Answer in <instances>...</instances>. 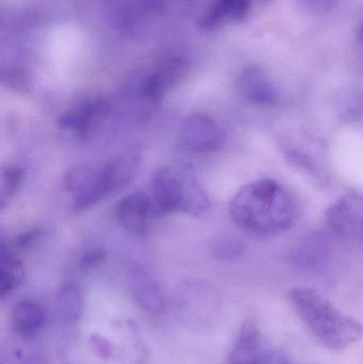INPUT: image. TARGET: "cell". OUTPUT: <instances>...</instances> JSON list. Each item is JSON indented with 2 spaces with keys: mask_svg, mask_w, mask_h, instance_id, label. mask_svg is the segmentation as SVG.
Wrapping results in <instances>:
<instances>
[{
  "mask_svg": "<svg viewBox=\"0 0 363 364\" xmlns=\"http://www.w3.org/2000/svg\"><path fill=\"white\" fill-rule=\"evenodd\" d=\"M229 213L237 226L256 237L289 231L298 218L296 197L281 182L260 178L249 182L232 197Z\"/></svg>",
  "mask_w": 363,
  "mask_h": 364,
  "instance_id": "cell-1",
  "label": "cell"
},
{
  "mask_svg": "<svg viewBox=\"0 0 363 364\" xmlns=\"http://www.w3.org/2000/svg\"><path fill=\"white\" fill-rule=\"evenodd\" d=\"M288 299L300 322L326 350L340 352L363 340V323L310 288H293Z\"/></svg>",
  "mask_w": 363,
  "mask_h": 364,
  "instance_id": "cell-2",
  "label": "cell"
},
{
  "mask_svg": "<svg viewBox=\"0 0 363 364\" xmlns=\"http://www.w3.org/2000/svg\"><path fill=\"white\" fill-rule=\"evenodd\" d=\"M155 214L180 211L200 218L210 210V198L190 166L160 168L151 179Z\"/></svg>",
  "mask_w": 363,
  "mask_h": 364,
  "instance_id": "cell-3",
  "label": "cell"
},
{
  "mask_svg": "<svg viewBox=\"0 0 363 364\" xmlns=\"http://www.w3.org/2000/svg\"><path fill=\"white\" fill-rule=\"evenodd\" d=\"M225 142V130L215 119L204 113L190 114L183 119L179 129V146L189 153H215Z\"/></svg>",
  "mask_w": 363,
  "mask_h": 364,
  "instance_id": "cell-4",
  "label": "cell"
},
{
  "mask_svg": "<svg viewBox=\"0 0 363 364\" xmlns=\"http://www.w3.org/2000/svg\"><path fill=\"white\" fill-rule=\"evenodd\" d=\"M63 188L72 194L75 210H85L111 194L104 166H75L63 179Z\"/></svg>",
  "mask_w": 363,
  "mask_h": 364,
  "instance_id": "cell-5",
  "label": "cell"
},
{
  "mask_svg": "<svg viewBox=\"0 0 363 364\" xmlns=\"http://www.w3.org/2000/svg\"><path fill=\"white\" fill-rule=\"evenodd\" d=\"M112 105L104 97H94L64 111L58 117L60 129L72 132L78 138L91 136L111 115Z\"/></svg>",
  "mask_w": 363,
  "mask_h": 364,
  "instance_id": "cell-6",
  "label": "cell"
},
{
  "mask_svg": "<svg viewBox=\"0 0 363 364\" xmlns=\"http://www.w3.org/2000/svg\"><path fill=\"white\" fill-rule=\"evenodd\" d=\"M325 220L339 237L363 241V194L349 193L337 199L326 210Z\"/></svg>",
  "mask_w": 363,
  "mask_h": 364,
  "instance_id": "cell-7",
  "label": "cell"
},
{
  "mask_svg": "<svg viewBox=\"0 0 363 364\" xmlns=\"http://www.w3.org/2000/svg\"><path fill=\"white\" fill-rule=\"evenodd\" d=\"M237 89L247 104L258 108H274L281 100L275 83L257 65L246 66L241 70L237 79Z\"/></svg>",
  "mask_w": 363,
  "mask_h": 364,
  "instance_id": "cell-8",
  "label": "cell"
},
{
  "mask_svg": "<svg viewBox=\"0 0 363 364\" xmlns=\"http://www.w3.org/2000/svg\"><path fill=\"white\" fill-rule=\"evenodd\" d=\"M155 214L153 200L151 197L143 193H134L124 197L117 205V222L121 227L134 233H146L151 216Z\"/></svg>",
  "mask_w": 363,
  "mask_h": 364,
  "instance_id": "cell-9",
  "label": "cell"
},
{
  "mask_svg": "<svg viewBox=\"0 0 363 364\" xmlns=\"http://www.w3.org/2000/svg\"><path fill=\"white\" fill-rule=\"evenodd\" d=\"M129 284L136 303L149 314H160L166 308V299L161 289L153 277L140 267L129 272Z\"/></svg>",
  "mask_w": 363,
  "mask_h": 364,
  "instance_id": "cell-10",
  "label": "cell"
},
{
  "mask_svg": "<svg viewBox=\"0 0 363 364\" xmlns=\"http://www.w3.org/2000/svg\"><path fill=\"white\" fill-rule=\"evenodd\" d=\"M262 352L259 327L249 318L241 326L225 364H257Z\"/></svg>",
  "mask_w": 363,
  "mask_h": 364,
  "instance_id": "cell-11",
  "label": "cell"
},
{
  "mask_svg": "<svg viewBox=\"0 0 363 364\" xmlns=\"http://www.w3.org/2000/svg\"><path fill=\"white\" fill-rule=\"evenodd\" d=\"M108 9L115 25L131 29L155 13L157 0H108Z\"/></svg>",
  "mask_w": 363,
  "mask_h": 364,
  "instance_id": "cell-12",
  "label": "cell"
},
{
  "mask_svg": "<svg viewBox=\"0 0 363 364\" xmlns=\"http://www.w3.org/2000/svg\"><path fill=\"white\" fill-rule=\"evenodd\" d=\"M251 0H217L202 19V28L212 31L232 23H241L249 16Z\"/></svg>",
  "mask_w": 363,
  "mask_h": 364,
  "instance_id": "cell-13",
  "label": "cell"
},
{
  "mask_svg": "<svg viewBox=\"0 0 363 364\" xmlns=\"http://www.w3.org/2000/svg\"><path fill=\"white\" fill-rule=\"evenodd\" d=\"M330 250V239L325 232H313L296 244L291 260L298 267L311 269L325 261Z\"/></svg>",
  "mask_w": 363,
  "mask_h": 364,
  "instance_id": "cell-14",
  "label": "cell"
},
{
  "mask_svg": "<svg viewBox=\"0 0 363 364\" xmlns=\"http://www.w3.org/2000/svg\"><path fill=\"white\" fill-rule=\"evenodd\" d=\"M12 323L15 331L21 337L33 338L44 327L45 314L38 303L25 299L15 305Z\"/></svg>",
  "mask_w": 363,
  "mask_h": 364,
  "instance_id": "cell-15",
  "label": "cell"
},
{
  "mask_svg": "<svg viewBox=\"0 0 363 364\" xmlns=\"http://www.w3.org/2000/svg\"><path fill=\"white\" fill-rule=\"evenodd\" d=\"M23 271L21 263L10 248L2 242L0 248V295L10 294L18 287L23 279Z\"/></svg>",
  "mask_w": 363,
  "mask_h": 364,
  "instance_id": "cell-16",
  "label": "cell"
},
{
  "mask_svg": "<svg viewBox=\"0 0 363 364\" xmlns=\"http://www.w3.org/2000/svg\"><path fill=\"white\" fill-rule=\"evenodd\" d=\"M58 311L66 322H76L82 314V299L80 291L75 284L62 287L58 295Z\"/></svg>",
  "mask_w": 363,
  "mask_h": 364,
  "instance_id": "cell-17",
  "label": "cell"
},
{
  "mask_svg": "<svg viewBox=\"0 0 363 364\" xmlns=\"http://www.w3.org/2000/svg\"><path fill=\"white\" fill-rule=\"evenodd\" d=\"M283 151L286 159L289 161L290 164L298 168L300 172L309 175L313 178H322L321 168L313 154L303 149L300 145L292 144V143L283 145Z\"/></svg>",
  "mask_w": 363,
  "mask_h": 364,
  "instance_id": "cell-18",
  "label": "cell"
},
{
  "mask_svg": "<svg viewBox=\"0 0 363 364\" xmlns=\"http://www.w3.org/2000/svg\"><path fill=\"white\" fill-rule=\"evenodd\" d=\"M23 179V171L17 166H8L1 173V205L12 198L21 188Z\"/></svg>",
  "mask_w": 363,
  "mask_h": 364,
  "instance_id": "cell-19",
  "label": "cell"
},
{
  "mask_svg": "<svg viewBox=\"0 0 363 364\" xmlns=\"http://www.w3.org/2000/svg\"><path fill=\"white\" fill-rule=\"evenodd\" d=\"M244 252V246L238 240H222L213 247V256L219 260L230 261L240 258Z\"/></svg>",
  "mask_w": 363,
  "mask_h": 364,
  "instance_id": "cell-20",
  "label": "cell"
},
{
  "mask_svg": "<svg viewBox=\"0 0 363 364\" xmlns=\"http://www.w3.org/2000/svg\"><path fill=\"white\" fill-rule=\"evenodd\" d=\"M342 0H300V6L313 14H323L330 12Z\"/></svg>",
  "mask_w": 363,
  "mask_h": 364,
  "instance_id": "cell-21",
  "label": "cell"
},
{
  "mask_svg": "<svg viewBox=\"0 0 363 364\" xmlns=\"http://www.w3.org/2000/svg\"><path fill=\"white\" fill-rule=\"evenodd\" d=\"M106 250L100 247L92 248L83 255L82 258H81V264L87 269L96 267L106 260Z\"/></svg>",
  "mask_w": 363,
  "mask_h": 364,
  "instance_id": "cell-22",
  "label": "cell"
},
{
  "mask_svg": "<svg viewBox=\"0 0 363 364\" xmlns=\"http://www.w3.org/2000/svg\"><path fill=\"white\" fill-rule=\"evenodd\" d=\"M257 364H290L288 359L276 350H264Z\"/></svg>",
  "mask_w": 363,
  "mask_h": 364,
  "instance_id": "cell-23",
  "label": "cell"
},
{
  "mask_svg": "<svg viewBox=\"0 0 363 364\" xmlns=\"http://www.w3.org/2000/svg\"><path fill=\"white\" fill-rule=\"evenodd\" d=\"M92 343H93L94 350L98 356L102 358H109L112 348H111V344L108 340L102 339L99 336H95L92 340Z\"/></svg>",
  "mask_w": 363,
  "mask_h": 364,
  "instance_id": "cell-24",
  "label": "cell"
},
{
  "mask_svg": "<svg viewBox=\"0 0 363 364\" xmlns=\"http://www.w3.org/2000/svg\"><path fill=\"white\" fill-rule=\"evenodd\" d=\"M38 235V232L36 230L23 233V235H19V237H17L16 242H15V245H16V247L18 248L27 247V246L30 245L32 242L36 241Z\"/></svg>",
  "mask_w": 363,
  "mask_h": 364,
  "instance_id": "cell-25",
  "label": "cell"
},
{
  "mask_svg": "<svg viewBox=\"0 0 363 364\" xmlns=\"http://www.w3.org/2000/svg\"><path fill=\"white\" fill-rule=\"evenodd\" d=\"M358 40L363 45V19L360 23L359 28H358Z\"/></svg>",
  "mask_w": 363,
  "mask_h": 364,
  "instance_id": "cell-26",
  "label": "cell"
},
{
  "mask_svg": "<svg viewBox=\"0 0 363 364\" xmlns=\"http://www.w3.org/2000/svg\"><path fill=\"white\" fill-rule=\"evenodd\" d=\"M266 1H269V0H266Z\"/></svg>",
  "mask_w": 363,
  "mask_h": 364,
  "instance_id": "cell-27",
  "label": "cell"
}]
</instances>
